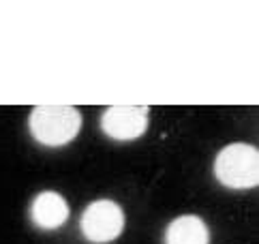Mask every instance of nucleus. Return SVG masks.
<instances>
[{
    "instance_id": "obj_3",
    "label": "nucleus",
    "mask_w": 259,
    "mask_h": 244,
    "mask_svg": "<svg viewBox=\"0 0 259 244\" xmlns=\"http://www.w3.org/2000/svg\"><path fill=\"white\" fill-rule=\"evenodd\" d=\"M124 227L122 208L112 199H97L92 201L84 217H81V231L90 242L105 244L116 240Z\"/></svg>"
},
{
    "instance_id": "obj_4",
    "label": "nucleus",
    "mask_w": 259,
    "mask_h": 244,
    "mask_svg": "<svg viewBox=\"0 0 259 244\" xmlns=\"http://www.w3.org/2000/svg\"><path fill=\"white\" fill-rule=\"evenodd\" d=\"M103 131L120 142L144 135L148 127V107L144 105H114L103 114Z\"/></svg>"
},
{
    "instance_id": "obj_5",
    "label": "nucleus",
    "mask_w": 259,
    "mask_h": 244,
    "mask_svg": "<svg viewBox=\"0 0 259 244\" xmlns=\"http://www.w3.org/2000/svg\"><path fill=\"white\" fill-rule=\"evenodd\" d=\"M69 219V206L58 193L45 191L32 204V221L43 229H56Z\"/></svg>"
},
{
    "instance_id": "obj_6",
    "label": "nucleus",
    "mask_w": 259,
    "mask_h": 244,
    "mask_svg": "<svg viewBox=\"0 0 259 244\" xmlns=\"http://www.w3.org/2000/svg\"><path fill=\"white\" fill-rule=\"evenodd\" d=\"M165 242L167 244H208L210 233L208 227L199 217L184 214L171 221V225L165 231Z\"/></svg>"
},
{
    "instance_id": "obj_2",
    "label": "nucleus",
    "mask_w": 259,
    "mask_h": 244,
    "mask_svg": "<svg viewBox=\"0 0 259 244\" xmlns=\"http://www.w3.org/2000/svg\"><path fill=\"white\" fill-rule=\"evenodd\" d=\"M214 174L221 184L231 189H248L259 182V152L248 144L223 148L214 161Z\"/></svg>"
},
{
    "instance_id": "obj_1",
    "label": "nucleus",
    "mask_w": 259,
    "mask_h": 244,
    "mask_svg": "<svg viewBox=\"0 0 259 244\" xmlns=\"http://www.w3.org/2000/svg\"><path fill=\"white\" fill-rule=\"evenodd\" d=\"M81 114L69 105H39L30 114V133L45 146L69 144L79 133Z\"/></svg>"
}]
</instances>
